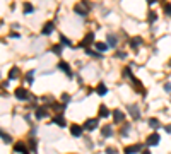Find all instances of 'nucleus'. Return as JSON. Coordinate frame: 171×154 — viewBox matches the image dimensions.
Wrapping results in <instances>:
<instances>
[{"mask_svg":"<svg viewBox=\"0 0 171 154\" xmlns=\"http://www.w3.org/2000/svg\"><path fill=\"white\" fill-rule=\"evenodd\" d=\"M91 43H94V34H92V33H89V34H86V38L79 43V46L80 48H89V45H91Z\"/></svg>","mask_w":171,"mask_h":154,"instance_id":"nucleus-2","label":"nucleus"},{"mask_svg":"<svg viewBox=\"0 0 171 154\" xmlns=\"http://www.w3.org/2000/svg\"><path fill=\"white\" fill-rule=\"evenodd\" d=\"M58 69L64 70L67 75H72V72H70V67H69V64H67V62H60V64H58Z\"/></svg>","mask_w":171,"mask_h":154,"instance_id":"nucleus-12","label":"nucleus"},{"mask_svg":"<svg viewBox=\"0 0 171 154\" xmlns=\"http://www.w3.org/2000/svg\"><path fill=\"white\" fill-rule=\"evenodd\" d=\"M159 135H157V132H154V134H151L149 137H147V140H145V144H147V146H151V147H152V146H157V144H159Z\"/></svg>","mask_w":171,"mask_h":154,"instance_id":"nucleus-3","label":"nucleus"},{"mask_svg":"<svg viewBox=\"0 0 171 154\" xmlns=\"http://www.w3.org/2000/svg\"><path fill=\"white\" fill-rule=\"evenodd\" d=\"M45 117H46V108L43 106L36 108V118H45Z\"/></svg>","mask_w":171,"mask_h":154,"instance_id":"nucleus-16","label":"nucleus"},{"mask_svg":"<svg viewBox=\"0 0 171 154\" xmlns=\"http://www.w3.org/2000/svg\"><path fill=\"white\" fill-rule=\"evenodd\" d=\"M0 137H2V140H4V142H11V135H9V134H5L4 130H0Z\"/></svg>","mask_w":171,"mask_h":154,"instance_id":"nucleus-24","label":"nucleus"},{"mask_svg":"<svg viewBox=\"0 0 171 154\" xmlns=\"http://www.w3.org/2000/svg\"><path fill=\"white\" fill-rule=\"evenodd\" d=\"M53 123H57L58 127H65V125H67V122L64 120V117H62V115H57V117L53 118Z\"/></svg>","mask_w":171,"mask_h":154,"instance_id":"nucleus-15","label":"nucleus"},{"mask_svg":"<svg viewBox=\"0 0 171 154\" xmlns=\"http://www.w3.org/2000/svg\"><path fill=\"white\" fill-rule=\"evenodd\" d=\"M33 75H34V72H33V70H29V72L26 74V80H27V82H33Z\"/></svg>","mask_w":171,"mask_h":154,"instance_id":"nucleus-30","label":"nucleus"},{"mask_svg":"<svg viewBox=\"0 0 171 154\" xmlns=\"http://www.w3.org/2000/svg\"><path fill=\"white\" fill-rule=\"evenodd\" d=\"M99 115H101V117H104V118H106L108 115H110V110H108L106 106H101V108H99Z\"/></svg>","mask_w":171,"mask_h":154,"instance_id":"nucleus-25","label":"nucleus"},{"mask_svg":"<svg viewBox=\"0 0 171 154\" xmlns=\"http://www.w3.org/2000/svg\"><path fill=\"white\" fill-rule=\"evenodd\" d=\"M164 128H166V132H168V134H171V125H166Z\"/></svg>","mask_w":171,"mask_h":154,"instance_id":"nucleus-37","label":"nucleus"},{"mask_svg":"<svg viewBox=\"0 0 171 154\" xmlns=\"http://www.w3.org/2000/svg\"><path fill=\"white\" fill-rule=\"evenodd\" d=\"M147 2H149V4H154V2H156V0H147Z\"/></svg>","mask_w":171,"mask_h":154,"instance_id":"nucleus-38","label":"nucleus"},{"mask_svg":"<svg viewBox=\"0 0 171 154\" xmlns=\"http://www.w3.org/2000/svg\"><path fill=\"white\" fill-rule=\"evenodd\" d=\"M140 45H142V38H140V36H135V38L130 39V46H132V48H139Z\"/></svg>","mask_w":171,"mask_h":154,"instance_id":"nucleus-11","label":"nucleus"},{"mask_svg":"<svg viewBox=\"0 0 171 154\" xmlns=\"http://www.w3.org/2000/svg\"><path fill=\"white\" fill-rule=\"evenodd\" d=\"M51 50H53V53L60 55V53H62V50H64V46H62V45H55V46L51 48Z\"/></svg>","mask_w":171,"mask_h":154,"instance_id":"nucleus-27","label":"nucleus"},{"mask_svg":"<svg viewBox=\"0 0 171 154\" xmlns=\"http://www.w3.org/2000/svg\"><path fill=\"white\" fill-rule=\"evenodd\" d=\"M14 151H16V152H21V154H29V151L26 149V144H22V142H17L16 146H14Z\"/></svg>","mask_w":171,"mask_h":154,"instance_id":"nucleus-6","label":"nucleus"},{"mask_svg":"<svg viewBox=\"0 0 171 154\" xmlns=\"http://www.w3.org/2000/svg\"><path fill=\"white\" fill-rule=\"evenodd\" d=\"M53 29H55V24H53V22H46V24L43 26L41 33H43V34H45V36H46V34H50V33L53 31Z\"/></svg>","mask_w":171,"mask_h":154,"instance_id":"nucleus-8","label":"nucleus"},{"mask_svg":"<svg viewBox=\"0 0 171 154\" xmlns=\"http://www.w3.org/2000/svg\"><path fill=\"white\" fill-rule=\"evenodd\" d=\"M16 98H17V99H29L31 96H29L27 89H22V87H17V89H16Z\"/></svg>","mask_w":171,"mask_h":154,"instance_id":"nucleus-4","label":"nucleus"},{"mask_svg":"<svg viewBox=\"0 0 171 154\" xmlns=\"http://www.w3.org/2000/svg\"><path fill=\"white\" fill-rule=\"evenodd\" d=\"M164 12H166V16H171V5L169 4H166L164 5Z\"/></svg>","mask_w":171,"mask_h":154,"instance_id":"nucleus-32","label":"nucleus"},{"mask_svg":"<svg viewBox=\"0 0 171 154\" xmlns=\"http://www.w3.org/2000/svg\"><path fill=\"white\" fill-rule=\"evenodd\" d=\"M123 77H125V79H132V77H134L132 70L128 69V67H125V69H123Z\"/></svg>","mask_w":171,"mask_h":154,"instance_id":"nucleus-20","label":"nucleus"},{"mask_svg":"<svg viewBox=\"0 0 171 154\" xmlns=\"http://www.w3.org/2000/svg\"><path fill=\"white\" fill-rule=\"evenodd\" d=\"M147 21H149V22H156V21H157V14H156L154 11H149V14H147Z\"/></svg>","mask_w":171,"mask_h":154,"instance_id":"nucleus-19","label":"nucleus"},{"mask_svg":"<svg viewBox=\"0 0 171 154\" xmlns=\"http://www.w3.org/2000/svg\"><path fill=\"white\" fill-rule=\"evenodd\" d=\"M164 89L168 91V93H171V84H169V82H166V84H164Z\"/></svg>","mask_w":171,"mask_h":154,"instance_id":"nucleus-34","label":"nucleus"},{"mask_svg":"<svg viewBox=\"0 0 171 154\" xmlns=\"http://www.w3.org/2000/svg\"><path fill=\"white\" fill-rule=\"evenodd\" d=\"M74 11H75V14H79V16H86V14L89 12V4H87V2H84V4H75Z\"/></svg>","mask_w":171,"mask_h":154,"instance_id":"nucleus-1","label":"nucleus"},{"mask_svg":"<svg viewBox=\"0 0 171 154\" xmlns=\"http://www.w3.org/2000/svg\"><path fill=\"white\" fill-rule=\"evenodd\" d=\"M128 130H130V125H123V128H122V137H127L128 135Z\"/></svg>","mask_w":171,"mask_h":154,"instance_id":"nucleus-28","label":"nucleus"},{"mask_svg":"<svg viewBox=\"0 0 171 154\" xmlns=\"http://www.w3.org/2000/svg\"><path fill=\"white\" fill-rule=\"evenodd\" d=\"M123 118H125V115H123V113L120 112V110H115V112H113V120H115L117 123L123 122Z\"/></svg>","mask_w":171,"mask_h":154,"instance_id":"nucleus-10","label":"nucleus"},{"mask_svg":"<svg viewBox=\"0 0 171 154\" xmlns=\"http://www.w3.org/2000/svg\"><path fill=\"white\" fill-rule=\"evenodd\" d=\"M31 151L36 152V142H34V140H31Z\"/></svg>","mask_w":171,"mask_h":154,"instance_id":"nucleus-35","label":"nucleus"},{"mask_svg":"<svg viewBox=\"0 0 171 154\" xmlns=\"http://www.w3.org/2000/svg\"><path fill=\"white\" fill-rule=\"evenodd\" d=\"M96 93H98V94H106V93H108V89H106V86H104V84H99V86H98V91H96Z\"/></svg>","mask_w":171,"mask_h":154,"instance_id":"nucleus-22","label":"nucleus"},{"mask_svg":"<svg viewBox=\"0 0 171 154\" xmlns=\"http://www.w3.org/2000/svg\"><path fill=\"white\" fill-rule=\"evenodd\" d=\"M144 154H151V152H149V151H144Z\"/></svg>","mask_w":171,"mask_h":154,"instance_id":"nucleus-39","label":"nucleus"},{"mask_svg":"<svg viewBox=\"0 0 171 154\" xmlns=\"http://www.w3.org/2000/svg\"><path fill=\"white\" fill-rule=\"evenodd\" d=\"M94 46H96V50L99 52V53H103V52H106V50H108V45H106V43H96Z\"/></svg>","mask_w":171,"mask_h":154,"instance_id":"nucleus-18","label":"nucleus"},{"mask_svg":"<svg viewBox=\"0 0 171 154\" xmlns=\"http://www.w3.org/2000/svg\"><path fill=\"white\" fill-rule=\"evenodd\" d=\"M86 53L91 55V57H96V58H98V57H101V53H96V52H92V50H89V48L86 50Z\"/></svg>","mask_w":171,"mask_h":154,"instance_id":"nucleus-29","label":"nucleus"},{"mask_svg":"<svg viewBox=\"0 0 171 154\" xmlns=\"http://www.w3.org/2000/svg\"><path fill=\"white\" fill-rule=\"evenodd\" d=\"M70 130H72V135H74V137H80V135H82V127H79V125H72Z\"/></svg>","mask_w":171,"mask_h":154,"instance_id":"nucleus-14","label":"nucleus"},{"mask_svg":"<svg viewBox=\"0 0 171 154\" xmlns=\"http://www.w3.org/2000/svg\"><path fill=\"white\" fill-rule=\"evenodd\" d=\"M53 108L57 110V112H60V110H64L65 108V105H53Z\"/></svg>","mask_w":171,"mask_h":154,"instance_id":"nucleus-33","label":"nucleus"},{"mask_svg":"<svg viewBox=\"0 0 171 154\" xmlns=\"http://www.w3.org/2000/svg\"><path fill=\"white\" fill-rule=\"evenodd\" d=\"M140 149H142V146H140V144H135V146H132V147L125 149V154H137Z\"/></svg>","mask_w":171,"mask_h":154,"instance_id":"nucleus-9","label":"nucleus"},{"mask_svg":"<svg viewBox=\"0 0 171 154\" xmlns=\"http://www.w3.org/2000/svg\"><path fill=\"white\" fill-rule=\"evenodd\" d=\"M169 65H171V62H169Z\"/></svg>","mask_w":171,"mask_h":154,"instance_id":"nucleus-40","label":"nucleus"},{"mask_svg":"<svg viewBox=\"0 0 171 154\" xmlns=\"http://www.w3.org/2000/svg\"><path fill=\"white\" fill-rule=\"evenodd\" d=\"M9 77H11L12 80L17 79V77H19V69H17V67H12L11 72H9Z\"/></svg>","mask_w":171,"mask_h":154,"instance_id":"nucleus-17","label":"nucleus"},{"mask_svg":"<svg viewBox=\"0 0 171 154\" xmlns=\"http://www.w3.org/2000/svg\"><path fill=\"white\" fill-rule=\"evenodd\" d=\"M33 11H34V9H33V5L26 2V4H24V14H31Z\"/></svg>","mask_w":171,"mask_h":154,"instance_id":"nucleus-26","label":"nucleus"},{"mask_svg":"<svg viewBox=\"0 0 171 154\" xmlns=\"http://www.w3.org/2000/svg\"><path fill=\"white\" fill-rule=\"evenodd\" d=\"M149 125H151L152 128H159V127H161L159 120H156V118H151V120H149Z\"/></svg>","mask_w":171,"mask_h":154,"instance_id":"nucleus-23","label":"nucleus"},{"mask_svg":"<svg viewBox=\"0 0 171 154\" xmlns=\"http://www.w3.org/2000/svg\"><path fill=\"white\" fill-rule=\"evenodd\" d=\"M60 43L62 45H70V39H67L65 36H60Z\"/></svg>","mask_w":171,"mask_h":154,"instance_id":"nucleus-31","label":"nucleus"},{"mask_svg":"<svg viewBox=\"0 0 171 154\" xmlns=\"http://www.w3.org/2000/svg\"><path fill=\"white\" fill-rule=\"evenodd\" d=\"M103 137H111L113 135V128H111V125H104L103 127Z\"/></svg>","mask_w":171,"mask_h":154,"instance_id":"nucleus-13","label":"nucleus"},{"mask_svg":"<svg viewBox=\"0 0 171 154\" xmlns=\"http://www.w3.org/2000/svg\"><path fill=\"white\" fill-rule=\"evenodd\" d=\"M128 110H130V113H132V117H134L135 120H139L140 118V112H139V106H137V105H130Z\"/></svg>","mask_w":171,"mask_h":154,"instance_id":"nucleus-7","label":"nucleus"},{"mask_svg":"<svg viewBox=\"0 0 171 154\" xmlns=\"http://www.w3.org/2000/svg\"><path fill=\"white\" fill-rule=\"evenodd\" d=\"M115 152H117V151H115V149H111V147L106 149V154H115Z\"/></svg>","mask_w":171,"mask_h":154,"instance_id":"nucleus-36","label":"nucleus"},{"mask_svg":"<svg viewBox=\"0 0 171 154\" xmlns=\"http://www.w3.org/2000/svg\"><path fill=\"white\" fill-rule=\"evenodd\" d=\"M117 43H118V39L113 36V34H110V36H108V45H110V46H117Z\"/></svg>","mask_w":171,"mask_h":154,"instance_id":"nucleus-21","label":"nucleus"},{"mask_svg":"<svg viewBox=\"0 0 171 154\" xmlns=\"http://www.w3.org/2000/svg\"><path fill=\"white\" fill-rule=\"evenodd\" d=\"M98 127V118H91V120H87L84 123V128L86 130H94Z\"/></svg>","mask_w":171,"mask_h":154,"instance_id":"nucleus-5","label":"nucleus"}]
</instances>
